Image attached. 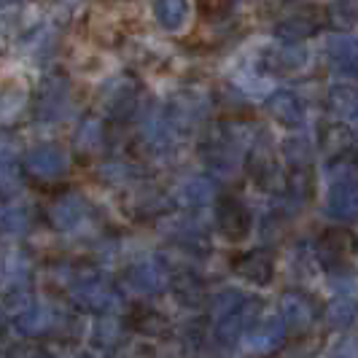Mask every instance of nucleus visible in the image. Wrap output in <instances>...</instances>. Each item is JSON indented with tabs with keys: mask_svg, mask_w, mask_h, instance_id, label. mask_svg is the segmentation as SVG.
<instances>
[{
	"mask_svg": "<svg viewBox=\"0 0 358 358\" xmlns=\"http://www.w3.org/2000/svg\"><path fill=\"white\" fill-rule=\"evenodd\" d=\"M234 272L240 278H245L248 283L256 286H267L275 272V259L269 251H248L234 259Z\"/></svg>",
	"mask_w": 358,
	"mask_h": 358,
	"instance_id": "nucleus-1",
	"label": "nucleus"
},
{
	"mask_svg": "<svg viewBox=\"0 0 358 358\" xmlns=\"http://www.w3.org/2000/svg\"><path fill=\"white\" fill-rule=\"evenodd\" d=\"M218 227H221V232L227 234L229 240H243L248 234V229H251V215H248V210L240 202L224 199L218 205Z\"/></svg>",
	"mask_w": 358,
	"mask_h": 358,
	"instance_id": "nucleus-2",
	"label": "nucleus"
},
{
	"mask_svg": "<svg viewBox=\"0 0 358 358\" xmlns=\"http://www.w3.org/2000/svg\"><path fill=\"white\" fill-rule=\"evenodd\" d=\"M127 326L135 331V334H143V337H164L170 331V323L162 315L159 310L145 305H135L132 313L127 315Z\"/></svg>",
	"mask_w": 358,
	"mask_h": 358,
	"instance_id": "nucleus-3",
	"label": "nucleus"
},
{
	"mask_svg": "<svg viewBox=\"0 0 358 358\" xmlns=\"http://www.w3.org/2000/svg\"><path fill=\"white\" fill-rule=\"evenodd\" d=\"M358 243L348 229H329L321 237V253L329 264H342L356 253Z\"/></svg>",
	"mask_w": 358,
	"mask_h": 358,
	"instance_id": "nucleus-4",
	"label": "nucleus"
},
{
	"mask_svg": "<svg viewBox=\"0 0 358 358\" xmlns=\"http://www.w3.org/2000/svg\"><path fill=\"white\" fill-rule=\"evenodd\" d=\"M323 345V337H315V334H294L291 342L286 345V350H283V356L286 358H313L318 353V348Z\"/></svg>",
	"mask_w": 358,
	"mask_h": 358,
	"instance_id": "nucleus-5",
	"label": "nucleus"
},
{
	"mask_svg": "<svg viewBox=\"0 0 358 358\" xmlns=\"http://www.w3.org/2000/svg\"><path fill=\"white\" fill-rule=\"evenodd\" d=\"M116 358H157V353H154V348L145 345V342H127Z\"/></svg>",
	"mask_w": 358,
	"mask_h": 358,
	"instance_id": "nucleus-6",
	"label": "nucleus"
}]
</instances>
